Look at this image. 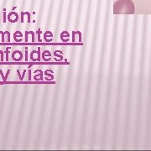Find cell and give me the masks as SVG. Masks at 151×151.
I'll return each instance as SVG.
<instances>
[{"instance_id": "obj_2", "label": "cell", "mask_w": 151, "mask_h": 151, "mask_svg": "<svg viewBox=\"0 0 151 151\" xmlns=\"http://www.w3.org/2000/svg\"><path fill=\"white\" fill-rule=\"evenodd\" d=\"M8 20L10 23H16L19 20V16L16 12H10L8 15Z\"/></svg>"}, {"instance_id": "obj_1", "label": "cell", "mask_w": 151, "mask_h": 151, "mask_svg": "<svg viewBox=\"0 0 151 151\" xmlns=\"http://www.w3.org/2000/svg\"><path fill=\"white\" fill-rule=\"evenodd\" d=\"M134 3L131 0H117L113 4L114 14H134Z\"/></svg>"}]
</instances>
